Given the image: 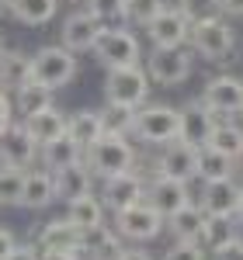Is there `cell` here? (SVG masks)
<instances>
[{
	"label": "cell",
	"instance_id": "51",
	"mask_svg": "<svg viewBox=\"0 0 243 260\" xmlns=\"http://www.w3.org/2000/svg\"><path fill=\"white\" fill-rule=\"evenodd\" d=\"M240 115H243V111H240Z\"/></svg>",
	"mask_w": 243,
	"mask_h": 260
},
{
	"label": "cell",
	"instance_id": "29",
	"mask_svg": "<svg viewBox=\"0 0 243 260\" xmlns=\"http://www.w3.org/2000/svg\"><path fill=\"white\" fill-rule=\"evenodd\" d=\"M233 156L219 153L216 146H198V180H223V177H233Z\"/></svg>",
	"mask_w": 243,
	"mask_h": 260
},
{
	"label": "cell",
	"instance_id": "32",
	"mask_svg": "<svg viewBox=\"0 0 243 260\" xmlns=\"http://www.w3.org/2000/svg\"><path fill=\"white\" fill-rule=\"evenodd\" d=\"M101 125H104V136H132V125H136V108H125V104H108V101H104Z\"/></svg>",
	"mask_w": 243,
	"mask_h": 260
},
{
	"label": "cell",
	"instance_id": "21",
	"mask_svg": "<svg viewBox=\"0 0 243 260\" xmlns=\"http://www.w3.org/2000/svg\"><path fill=\"white\" fill-rule=\"evenodd\" d=\"M52 201H59V191H56V174H52V170H28L21 205H24V208H32V212H39V208H49Z\"/></svg>",
	"mask_w": 243,
	"mask_h": 260
},
{
	"label": "cell",
	"instance_id": "17",
	"mask_svg": "<svg viewBox=\"0 0 243 260\" xmlns=\"http://www.w3.org/2000/svg\"><path fill=\"white\" fill-rule=\"evenodd\" d=\"M240 198H243V184H236L233 177H223V180H205L198 205L205 208V215H236Z\"/></svg>",
	"mask_w": 243,
	"mask_h": 260
},
{
	"label": "cell",
	"instance_id": "3",
	"mask_svg": "<svg viewBox=\"0 0 243 260\" xmlns=\"http://www.w3.org/2000/svg\"><path fill=\"white\" fill-rule=\"evenodd\" d=\"M149 73L142 66H115L104 73V101L108 104H125V108H142L149 98Z\"/></svg>",
	"mask_w": 243,
	"mask_h": 260
},
{
	"label": "cell",
	"instance_id": "6",
	"mask_svg": "<svg viewBox=\"0 0 243 260\" xmlns=\"http://www.w3.org/2000/svg\"><path fill=\"white\" fill-rule=\"evenodd\" d=\"M90 52H94V59L101 62L104 70H115V66H139V59H142V45L129 28H104Z\"/></svg>",
	"mask_w": 243,
	"mask_h": 260
},
{
	"label": "cell",
	"instance_id": "44",
	"mask_svg": "<svg viewBox=\"0 0 243 260\" xmlns=\"http://www.w3.org/2000/svg\"><path fill=\"white\" fill-rule=\"evenodd\" d=\"M118 260H153V257H149L146 250H125V253H122Z\"/></svg>",
	"mask_w": 243,
	"mask_h": 260
},
{
	"label": "cell",
	"instance_id": "9",
	"mask_svg": "<svg viewBox=\"0 0 243 260\" xmlns=\"http://www.w3.org/2000/svg\"><path fill=\"white\" fill-rule=\"evenodd\" d=\"M146 35L153 42V49H174L191 39V18L181 7H163L157 18L146 24Z\"/></svg>",
	"mask_w": 243,
	"mask_h": 260
},
{
	"label": "cell",
	"instance_id": "46",
	"mask_svg": "<svg viewBox=\"0 0 243 260\" xmlns=\"http://www.w3.org/2000/svg\"><path fill=\"white\" fill-rule=\"evenodd\" d=\"M236 222L243 225V198H240V208H236Z\"/></svg>",
	"mask_w": 243,
	"mask_h": 260
},
{
	"label": "cell",
	"instance_id": "49",
	"mask_svg": "<svg viewBox=\"0 0 243 260\" xmlns=\"http://www.w3.org/2000/svg\"><path fill=\"white\" fill-rule=\"evenodd\" d=\"M70 4H83V0H70Z\"/></svg>",
	"mask_w": 243,
	"mask_h": 260
},
{
	"label": "cell",
	"instance_id": "5",
	"mask_svg": "<svg viewBox=\"0 0 243 260\" xmlns=\"http://www.w3.org/2000/svg\"><path fill=\"white\" fill-rule=\"evenodd\" d=\"M83 163L90 167L94 177L104 180V177H115V174L132 170V163H136V149L129 146L125 136H101V139L87 149Z\"/></svg>",
	"mask_w": 243,
	"mask_h": 260
},
{
	"label": "cell",
	"instance_id": "25",
	"mask_svg": "<svg viewBox=\"0 0 243 260\" xmlns=\"http://www.w3.org/2000/svg\"><path fill=\"white\" fill-rule=\"evenodd\" d=\"M28 80H32V56H24L18 49H4L0 52V87L11 94Z\"/></svg>",
	"mask_w": 243,
	"mask_h": 260
},
{
	"label": "cell",
	"instance_id": "31",
	"mask_svg": "<svg viewBox=\"0 0 243 260\" xmlns=\"http://www.w3.org/2000/svg\"><path fill=\"white\" fill-rule=\"evenodd\" d=\"M45 104H52V90L35 83V80L21 83L18 90H14V111H21V118L32 115V111H39V108H45Z\"/></svg>",
	"mask_w": 243,
	"mask_h": 260
},
{
	"label": "cell",
	"instance_id": "12",
	"mask_svg": "<svg viewBox=\"0 0 243 260\" xmlns=\"http://www.w3.org/2000/svg\"><path fill=\"white\" fill-rule=\"evenodd\" d=\"M39 160V142L28 136V128L21 121H11L0 128V163L7 167H32Z\"/></svg>",
	"mask_w": 243,
	"mask_h": 260
},
{
	"label": "cell",
	"instance_id": "41",
	"mask_svg": "<svg viewBox=\"0 0 243 260\" xmlns=\"http://www.w3.org/2000/svg\"><path fill=\"white\" fill-rule=\"evenodd\" d=\"M11 121H14V101L7 98V90L0 87V128L11 125Z\"/></svg>",
	"mask_w": 243,
	"mask_h": 260
},
{
	"label": "cell",
	"instance_id": "16",
	"mask_svg": "<svg viewBox=\"0 0 243 260\" xmlns=\"http://www.w3.org/2000/svg\"><path fill=\"white\" fill-rule=\"evenodd\" d=\"M202 101L216 115H240L243 111V80L240 77H212L202 90Z\"/></svg>",
	"mask_w": 243,
	"mask_h": 260
},
{
	"label": "cell",
	"instance_id": "47",
	"mask_svg": "<svg viewBox=\"0 0 243 260\" xmlns=\"http://www.w3.org/2000/svg\"><path fill=\"white\" fill-rule=\"evenodd\" d=\"M11 4H14V0H0V7H11Z\"/></svg>",
	"mask_w": 243,
	"mask_h": 260
},
{
	"label": "cell",
	"instance_id": "22",
	"mask_svg": "<svg viewBox=\"0 0 243 260\" xmlns=\"http://www.w3.org/2000/svg\"><path fill=\"white\" fill-rule=\"evenodd\" d=\"M205 208L202 205H195V201H188L184 208H177L174 215H167V233L174 236V240H202V229H205Z\"/></svg>",
	"mask_w": 243,
	"mask_h": 260
},
{
	"label": "cell",
	"instance_id": "20",
	"mask_svg": "<svg viewBox=\"0 0 243 260\" xmlns=\"http://www.w3.org/2000/svg\"><path fill=\"white\" fill-rule=\"evenodd\" d=\"M83 156H87V149H83L80 142L73 139L70 132H63L59 139L45 142V146H39V160L45 170H66V167H77V163H83Z\"/></svg>",
	"mask_w": 243,
	"mask_h": 260
},
{
	"label": "cell",
	"instance_id": "2",
	"mask_svg": "<svg viewBox=\"0 0 243 260\" xmlns=\"http://www.w3.org/2000/svg\"><path fill=\"white\" fill-rule=\"evenodd\" d=\"M191 52L202 56V59H212V62H223L233 56L236 49V28L219 14V18H205V21H195L191 24Z\"/></svg>",
	"mask_w": 243,
	"mask_h": 260
},
{
	"label": "cell",
	"instance_id": "48",
	"mask_svg": "<svg viewBox=\"0 0 243 260\" xmlns=\"http://www.w3.org/2000/svg\"><path fill=\"white\" fill-rule=\"evenodd\" d=\"M0 52H4V39H0Z\"/></svg>",
	"mask_w": 243,
	"mask_h": 260
},
{
	"label": "cell",
	"instance_id": "11",
	"mask_svg": "<svg viewBox=\"0 0 243 260\" xmlns=\"http://www.w3.org/2000/svg\"><path fill=\"white\" fill-rule=\"evenodd\" d=\"M80 243H83V229L70 215L45 222L35 233V246L42 253H80Z\"/></svg>",
	"mask_w": 243,
	"mask_h": 260
},
{
	"label": "cell",
	"instance_id": "36",
	"mask_svg": "<svg viewBox=\"0 0 243 260\" xmlns=\"http://www.w3.org/2000/svg\"><path fill=\"white\" fill-rule=\"evenodd\" d=\"M184 14L191 18V24L195 21H205V18H219L223 14V7H219V0H181L177 4Z\"/></svg>",
	"mask_w": 243,
	"mask_h": 260
},
{
	"label": "cell",
	"instance_id": "39",
	"mask_svg": "<svg viewBox=\"0 0 243 260\" xmlns=\"http://www.w3.org/2000/svg\"><path fill=\"white\" fill-rule=\"evenodd\" d=\"M212 260H243V240L233 236V240H226L223 246H216V250H212Z\"/></svg>",
	"mask_w": 243,
	"mask_h": 260
},
{
	"label": "cell",
	"instance_id": "28",
	"mask_svg": "<svg viewBox=\"0 0 243 260\" xmlns=\"http://www.w3.org/2000/svg\"><path fill=\"white\" fill-rule=\"evenodd\" d=\"M73 139L80 142L83 149H90L94 142L104 136V125H101V111H90V108H80L70 115V128H66Z\"/></svg>",
	"mask_w": 243,
	"mask_h": 260
},
{
	"label": "cell",
	"instance_id": "15",
	"mask_svg": "<svg viewBox=\"0 0 243 260\" xmlns=\"http://www.w3.org/2000/svg\"><path fill=\"white\" fill-rule=\"evenodd\" d=\"M216 125H219V115H216L202 98L188 101V104L181 108V136H177V139L191 142V146H208Z\"/></svg>",
	"mask_w": 243,
	"mask_h": 260
},
{
	"label": "cell",
	"instance_id": "23",
	"mask_svg": "<svg viewBox=\"0 0 243 260\" xmlns=\"http://www.w3.org/2000/svg\"><path fill=\"white\" fill-rule=\"evenodd\" d=\"M80 253H87L90 260H118L122 253H125V246H122L118 233L98 225V229H87V233H83Z\"/></svg>",
	"mask_w": 243,
	"mask_h": 260
},
{
	"label": "cell",
	"instance_id": "27",
	"mask_svg": "<svg viewBox=\"0 0 243 260\" xmlns=\"http://www.w3.org/2000/svg\"><path fill=\"white\" fill-rule=\"evenodd\" d=\"M66 215L77 222L83 233L98 229V225H104V201L98 194H80V198L66 201Z\"/></svg>",
	"mask_w": 243,
	"mask_h": 260
},
{
	"label": "cell",
	"instance_id": "50",
	"mask_svg": "<svg viewBox=\"0 0 243 260\" xmlns=\"http://www.w3.org/2000/svg\"><path fill=\"white\" fill-rule=\"evenodd\" d=\"M0 205H4V201H0Z\"/></svg>",
	"mask_w": 243,
	"mask_h": 260
},
{
	"label": "cell",
	"instance_id": "13",
	"mask_svg": "<svg viewBox=\"0 0 243 260\" xmlns=\"http://www.w3.org/2000/svg\"><path fill=\"white\" fill-rule=\"evenodd\" d=\"M157 170L167 174V177H177V180H191L198 177V146L184 139H174L160 146V160H157Z\"/></svg>",
	"mask_w": 243,
	"mask_h": 260
},
{
	"label": "cell",
	"instance_id": "45",
	"mask_svg": "<svg viewBox=\"0 0 243 260\" xmlns=\"http://www.w3.org/2000/svg\"><path fill=\"white\" fill-rule=\"evenodd\" d=\"M42 260H83V253H42Z\"/></svg>",
	"mask_w": 243,
	"mask_h": 260
},
{
	"label": "cell",
	"instance_id": "52",
	"mask_svg": "<svg viewBox=\"0 0 243 260\" xmlns=\"http://www.w3.org/2000/svg\"><path fill=\"white\" fill-rule=\"evenodd\" d=\"M240 160H243V156H240Z\"/></svg>",
	"mask_w": 243,
	"mask_h": 260
},
{
	"label": "cell",
	"instance_id": "43",
	"mask_svg": "<svg viewBox=\"0 0 243 260\" xmlns=\"http://www.w3.org/2000/svg\"><path fill=\"white\" fill-rule=\"evenodd\" d=\"M219 7L229 18H243V0H219Z\"/></svg>",
	"mask_w": 243,
	"mask_h": 260
},
{
	"label": "cell",
	"instance_id": "42",
	"mask_svg": "<svg viewBox=\"0 0 243 260\" xmlns=\"http://www.w3.org/2000/svg\"><path fill=\"white\" fill-rule=\"evenodd\" d=\"M14 246H18V240H14V233H11V229H4V225H0V260L7 257V253H11V250H14Z\"/></svg>",
	"mask_w": 243,
	"mask_h": 260
},
{
	"label": "cell",
	"instance_id": "1",
	"mask_svg": "<svg viewBox=\"0 0 243 260\" xmlns=\"http://www.w3.org/2000/svg\"><path fill=\"white\" fill-rule=\"evenodd\" d=\"M132 136L146 146H167L181 136V108L170 104H142L136 108Z\"/></svg>",
	"mask_w": 243,
	"mask_h": 260
},
{
	"label": "cell",
	"instance_id": "37",
	"mask_svg": "<svg viewBox=\"0 0 243 260\" xmlns=\"http://www.w3.org/2000/svg\"><path fill=\"white\" fill-rule=\"evenodd\" d=\"M163 260H205V246L195 240H174V246L163 253Z\"/></svg>",
	"mask_w": 243,
	"mask_h": 260
},
{
	"label": "cell",
	"instance_id": "35",
	"mask_svg": "<svg viewBox=\"0 0 243 260\" xmlns=\"http://www.w3.org/2000/svg\"><path fill=\"white\" fill-rule=\"evenodd\" d=\"M24 177H28L24 167H7V163H0V201H4V205H21Z\"/></svg>",
	"mask_w": 243,
	"mask_h": 260
},
{
	"label": "cell",
	"instance_id": "24",
	"mask_svg": "<svg viewBox=\"0 0 243 260\" xmlns=\"http://www.w3.org/2000/svg\"><path fill=\"white\" fill-rule=\"evenodd\" d=\"M94 174L87 163H77V167H66V170H56V191H59V201H73L80 194H94Z\"/></svg>",
	"mask_w": 243,
	"mask_h": 260
},
{
	"label": "cell",
	"instance_id": "18",
	"mask_svg": "<svg viewBox=\"0 0 243 260\" xmlns=\"http://www.w3.org/2000/svg\"><path fill=\"white\" fill-rule=\"evenodd\" d=\"M104 208L111 212H122L136 201H146V184H142L139 174L125 170V174H115V177H104Z\"/></svg>",
	"mask_w": 243,
	"mask_h": 260
},
{
	"label": "cell",
	"instance_id": "8",
	"mask_svg": "<svg viewBox=\"0 0 243 260\" xmlns=\"http://www.w3.org/2000/svg\"><path fill=\"white\" fill-rule=\"evenodd\" d=\"M146 73L149 80L160 83V87H177L191 77V52L184 45L174 49H153L149 59H146Z\"/></svg>",
	"mask_w": 243,
	"mask_h": 260
},
{
	"label": "cell",
	"instance_id": "4",
	"mask_svg": "<svg viewBox=\"0 0 243 260\" xmlns=\"http://www.w3.org/2000/svg\"><path fill=\"white\" fill-rule=\"evenodd\" d=\"M77 77V52H70L66 45H42L39 52L32 56V80L59 90Z\"/></svg>",
	"mask_w": 243,
	"mask_h": 260
},
{
	"label": "cell",
	"instance_id": "19",
	"mask_svg": "<svg viewBox=\"0 0 243 260\" xmlns=\"http://www.w3.org/2000/svg\"><path fill=\"white\" fill-rule=\"evenodd\" d=\"M21 125L28 128V136L39 142V146H45V142L59 139L63 132L70 128V115H63L56 104H45V108H39V111L24 115V118H21Z\"/></svg>",
	"mask_w": 243,
	"mask_h": 260
},
{
	"label": "cell",
	"instance_id": "33",
	"mask_svg": "<svg viewBox=\"0 0 243 260\" xmlns=\"http://www.w3.org/2000/svg\"><path fill=\"white\" fill-rule=\"evenodd\" d=\"M208 146H216L219 153L233 156V160H240V156H243V128H240V125H233V121H219L216 132H212V139H208Z\"/></svg>",
	"mask_w": 243,
	"mask_h": 260
},
{
	"label": "cell",
	"instance_id": "38",
	"mask_svg": "<svg viewBox=\"0 0 243 260\" xmlns=\"http://www.w3.org/2000/svg\"><path fill=\"white\" fill-rule=\"evenodd\" d=\"M83 7H87L94 18H101L104 24L122 21V0H83Z\"/></svg>",
	"mask_w": 243,
	"mask_h": 260
},
{
	"label": "cell",
	"instance_id": "40",
	"mask_svg": "<svg viewBox=\"0 0 243 260\" xmlns=\"http://www.w3.org/2000/svg\"><path fill=\"white\" fill-rule=\"evenodd\" d=\"M4 260H42V250L35 246V243H18Z\"/></svg>",
	"mask_w": 243,
	"mask_h": 260
},
{
	"label": "cell",
	"instance_id": "14",
	"mask_svg": "<svg viewBox=\"0 0 243 260\" xmlns=\"http://www.w3.org/2000/svg\"><path fill=\"white\" fill-rule=\"evenodd\" d=\"M146 201L160 212L163 219L174 215L177 208H184L191 201V191H188V180H177V177H167L157 170V177L146 184Z\"/></svg>",
	"mask_w": 243,
	"mask_h": 260
},
{
	"label": "cell",
	"instance_id": "34",
	"mask_svg": "<svg viewBox=\"0 0 243 260\" xmlns=\"http://www.w3.org/2000/svg\"><path fill=\"white\" fill-rule=\"evenodd\" d=\"M163 7H167V0H122V21H129L136 28H146Z\"/></svg>",
	"mask_w": 243,
	"mask_h": 260
},
{
	"label": "cell",
	"instance_id": "7",
	"mask_svg": "<svg viewBox=\"0 0 243 260\" xmlns=\"http://www.w3.org/2000/svg\"><path fill=\"white\" fill-rule=\"evenodd\" d=\"M163 225H167V219H163L149 201H136V205L115 212L118 236H125V240H132V243H146V240H153V236H160Z\"/></svg>",
	"mask_w": 243,
	"mask_h": 260
},
{
	"label": "cell",
	"instance_id": "26",
	"mask_svg": "<svg viewBox=\"0 0 243 260\" xmlns=\"http://www.w3.org/2000/svg\"><path fill=\"white\" fill-rule=\"evenodd\" d=\"M56 11H59V0H14V4H11L14 21L28 24V28L49 24V21L56 18Z\"/></svg>",
	"mask_w": 243,
	"mask_h": 260
},
{
	"label": "cell",
	"instance_id": "10",
	"mask_svg": "<svg viewBox=\"0 0 243 260\" xmlns=\"http://www.w3.org/2000/svg\"><path fill=\"white\" fill-rule=\"evenodd\" d=\"M104 24L101 18H94L87 7H80V11H73L70 18L63 21L59 28V45H66L70 52H90L94 49V42H98V35H101Z\"/></svg>",
	"mask_w": 243,
	"mask_h": 260
},
{
	"label": "cell",
	"instance_id": "30",
	"mask_svg": "<svg viewBox=\"0 0 243 260\" xmlns=\"http://www.w3.org/2000/svg\"><path fill=\"white\" fill-rule=\"evenodd\" d=\"M236 215H208L205 219V229H202V246L205 250H216V246H223L226 240H233L236 236Z\"/></svg>",
	"mask_w": 243,
	"mask_h": 260
}]
</instances>
